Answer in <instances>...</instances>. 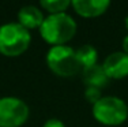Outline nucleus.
Listing matches in <instances>:
<instances>
[{
	"mask_svg": "<svg viewBox=\"0 0 128 127\" xmlns=\"http://www.w3.org/2000/svg\"><path fill=\"white\" fill-rule=\"evenodd\" d=\"M91 115L100 124L117 127L127 122L128 104L117 96H102L94 105H91Z\"/></svg>",
	"mask_w": 128,
	"mask_h": 127,
	"instance_id": "7ed1b4c3",
	"label": "nucleus"
},
{
	"mask_svg": "<svg viewBox=\"0 0 128 127\" xmlns=\"http://www.w3.org/2000/svg\"><path fill=\"white\" fill-rule=\"evenodd\" d=\"M30 108L15 96L0 97V127H20L29 120Z\"/></svg>",
	"mask_w": 128,
	"mask_h": 127,
	"instance_id": "39448f33",
	"label": "nucleus"
},
{
	"mask_svg": "<svg viewBox=\"0 0 128 127\" xmlns=\"http://www.w3.org/2000/svg\"><path fill=\"white\" fill-rule=\"evenodd\" d=\"M76 52V57L80 63L82 68H89L94 64H98V51L94 45L91 44H84L75 49Z\"/></svg>",
	"mask_w": 128,
	"mask_h": 127,
	"instance_id": "9d476101",
	"label": "nucleus"
},
{
	"mask_svg": "<svg viewBox=\"0 0 128 127\" xmlns=\"http://www.w3.org/2000/svg\"><path fill=\"white\" fill-rule=\"evenodd\" d=\"M101 66L109 79H124L128 77V55L123 51L109 53Z\"/></svg>",
	"mask_w": 128,
	"mask_h": 127,
	"instance_id": "423d86ee",
	"label": "nucleus"
},
{
	"mask_svg": "<svg viewBox=\"0 0 128 127\" xmlns=\"http://www.w3.org/2000/svg\"><path fill=\"white\" fill-rule=\"evenodd\" d=\"M109 0H71V8L82 18H97L109 10Z\"/></svg>",
	"mask_w": 128,
	"mask_h": 127,
	"instance_id": "0eeeda50",
	"label": "nucleus"
},
{
	"mask_svg": "<svg viewBox=\"0 0 128 127\" xmlns=\"http://www.w3.org/2000/svg\"><path fill=\"white\" fill-rule=\"evenodd\" d=\"M124 26H126V29L128 30V15L124 18Z\"/></svg>",
	"mask_w": 128,
	"mask_h": 127,
	"instance_id": "2eb2a0df",
	"label": "nucleus"
},
{
	"mask_svg": "<svg viewBox=\"0 0 128 127\" xmlns=\"http://www.w3.org/2000/svg\"><path fill=\"white\" fill-rule=\"evenodd\" d=\"M44 19H45L44 11L37 6H32V4L20 7L16 14V22L29 32L34 29H40Z\"/></svg>",
	"mask_w": 128,
	"mask_h": 127,
	"instance_id": "6e6552de",
	"label": "nucleus"
},
{
	"mask_svg": "<svg viewBox=\"0 0 128 127\" xmlns=\"http://www.w3.org/2000/svg\"><path fill=\"white\" fill-rule=\"evenodd\" d=\"M48 68L54 75L62 78H71L78 74H82L80 63H79L76 52L70 45H56L50 47L45 56Z\"/></svg>",
	"mask_w": 128,
	"mask_h": 127,
	"instance_id": "f03ea898",
	"label": "nucleus"
},
{
	"mask_svg": "<svg viewBox=\"0 0 128 127\" xmlns=\"http://www.w3.org/2000/svg\"><path fill=\"white\" fill-rule=\"evenodd\" d=\"M84 98H86L87 102H90L91 105H94L100 98L102 97V89H98V87H93V86H86L84 89Z\"/></svg>",
	"mask_w": 128,
	"mask_h": 127,
	"instance_id": "f8f14e48",
	"label": "nucleus"
},
{
	"mask_svg": "<svg viewBox=\"0 0 128 127\" xmlns=\"http://www.w3.org/2000/svg\"><path fill=\"white\" fill-rule=\"evenodd\" d=\"M42 127H66V124L60 119H57V117H50V119L45 120Z\"/></svg>",
	"mask_w": 128,
	"mask_h": 127,
	"instance_id": "ddd939ff",
	"label": "nucleus"
},
{
	"mask_svg": "<svg viewBox=\"0 0 128 127\" xmlns=\"http://www.w3.org/2000/svg\"><path fill=\"white\" fill-rule=\"evenodd\" d=\"M121 48H123L121 51H123L126 55H128V34L123 38V42H121Z\"/></svg>",
	"mask_w": 128,
	"mask_h": 127,
	"instance_id": "4468645a",
	"label": "nucleus"
},
{
	"mask_svg": "<svg viewBox=\"0 0 128 127\" xmlns=\"http://www.w3.org/2000/svg\"><path fill=\"white\" fill-rule=\"evenodd\" d=\"M78 25L70 14H53L46 15L38 29L40 36L50 47L56 45H67L75 37Z\"/></svg>",
	"mask_w": 128,
	"mask_h": 127,
	"instance_id": "f257e3e1",
	"label": "nucleus"
},
{
	"mask_svg": "<svg viewBox=\"0 0 128 127\" xmlns=\"http://www.w3.org/2000/svg\"><path fill=\"white\" fill-rule=\"evenodd\" d=\"M82 75H83V82L86 83V86L102 89L109 82V78L106 77L101 64H94L89 68H84L82 71Z\"/></svg>",
	"mask_w": 128,
	"mask_h": 127,
	"instance_id": "1a4fd4ad",
	"label": "nucleus"
},
{
	"mask_svg": "<svg viewBox=\"0 0 128 127\" xmlns=\"http://www.w3.org/2000/svg\"><path fill=\"white\" fill-rule=\"evenodd\" d=\"M32 44V33L18 22L0 25V55L18 57L26 52Z\"/></svg>",
	"mask_w": 128,
	"mask_h": 127,
	"instance_id": "20e7f679",
	"label": "nucleus"
},
{
	"mask_svg": "<svg viewBox=\"0 0 128 127\" xmlns=\"http://www.w3.org/2000/svg\"><path fill=\"white\" fill-rule=\"evenodd\" d=\"M71 7V0H41L40 8L48 15L63 14Z\"/></svg>",
	"mask_w": 128,
	"mask_h": 127,
	"instance_id": "9b49d317",
	"label": "nucleus"
}]
</instances>
